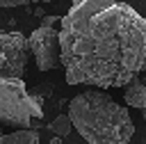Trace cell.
<instances>
[{
    "mask_svg": "<svg viewBox=\"0 0 146 144\" xmlns=\"http://www.w3.org/2000/svg\"><path fill=\"white\" fill-rule=\"evenodd\" d=\"M57 37L68 85L125 87L146 69V18L128 2L78 0Z\"/></svg>",
    "mask_w": 146,
    "mask_h": 144,
    "instance_id": "6da1fadb",
    "label": "cell"
},
{
    "mask_svg": "<svg viewBox=\"0 0 146 144\" xmlns=\"http://www.w3.org/2000/svg\"><path fill=\"white\" fill-rule=\"evenodd\" d=\"M68 119L87 144H128L135 135L128 107L96 89L73 96L68 103Z\"/></svg>",
    "mask_w": 146,
    "mask_h": 144,
    "instance_id": "7a4b0ae2",
    "label": "cell"
},
{
    "mask_svg": "<svg viewBox=\"0 0 146 144\" xmlns=\"http://www.w3.org/2000/svg\"><path fill=\"white\" fill-rule=\"evenodd\" d=\"M43 105L39 94L27 91L23 80L0 78V123L14 126L18 130H34L41 123Z\"/></svg>",
    "mask_w": 146,
    "mask_h": 144,
    "instance_id": "3957f363",
    "label": "cell"
},
{
    "mask_svg": "<svg viewBox=\"0 0 146 144\" xmlns=\"http://www.w3.org/2000/svg\"><path fill=\"white\" fill-rule=\"evenodd\" d=\"M27 37L21 32H0V78L23 80L27 66Z\"/></svg>",
    "mask_w": 146,
    "mask_h": 144,
    "instance_id": "277c9868",
    "label": "cell"
},
{
    "mask_svg": "<svg viewBox=\"0 0 146 144\" xmlns=\"http://www.w3.org/2000/svg\"><path fill=\"white\" fill-rule=\"evenodd\" d=\"M27 48L34 55L39 71H52L59 64V37L52 27H36L27 37Z\"/></svg>",
    "mask_w": 146,
    "mask_h": 144,
    "instance_id": "5b68a950",
    "label": "cell"
},
{
    "mask_svg": "<svg viewBox=\"0 0 146 144\" xmlns=\"http://www.w3.org/2000/svg\"><path fill=\"white\" fill-rule=\"evenodd\" d=\"M123 98L125 105L137 107V110H146V80L144 78H135L123 87Z\"/></svg>",
    "mask_w": 146,
    "mask_h": 144,
    "instance_id": "8992f818",
    "label": "cell"
},
{
    "mask_svg": "<svg viewBox=\"0 0 146 144\" xmlns=\"http://www.w3.org/2000/svg\"><path fill=\"white\" fill-rule=\"evenodd\" d=\"M0 144H41L36 130H14L9 135H2Z\"/></svg>",
    "mask_w": 146,
    "mask_h": 144,
    "instance_id": "52a82bcc",
    "label": "cell"
},
{
    "mask_svg": "<svg viewBox=\"0 0 146 144\" xmlns=\"http://www.w3.org/2000/svg\"><path fill=\"white\" fill-rule=\"evenodd\" d=\"M48 128L55 133V137H59V139H62V137H66V135L71 133V128H73V126H71L68 114H57V117L48 123Z\"/></svg>",
    "mask_w": 146,
    "mask_h": 144,
    "instance_id": "ba28073f",
    "label": "cell"
},
{
    "mask_svg": "<svg viewBox=\"0 0 146 144\" xmlns=\"http://www.w3.org/2000/svg\"><path fill=\"white\" fill-rule=\"evenodd\" d=\"M57 23H62L59 16H43V18H41V27H52V25H57Z\"/></svg>",
    "mask_w": 146,
    "mask_h": 144,
    "instance_id": "9c48e42d",
    "label": "cell"
},
{
    "mask_svg": "<svg viewBox=\"0 0 146 144\" xmlns=\"http://www.w3.org/2000/svg\"><path fill=\"white\" fill-rule=\"evenodd\" d=\"M27 0H0V7H23Z\"/></svg>",
    "mask_w": 146,
    "mask_h": 144,
    "instance_id": "30bf717a",
    "label": "cell"
},
{
    "mask_svg": "<svg viewBox=\"0 0 146 144\" xmlns=\"http://www.w3.org/2000/svg\"><path fill=\"white\" fill-rule=\"evenodd\" d=\"M34 14H36V16H41V18L46 16V14H43V7H34Z\"/></svg>",
    "mask_w": 146,
    "mask_h": 144,
    "instance_id": "8fae6325",
    "label": "cell"
},
{
    "mask_svg": "<svg viewBox=\"0 0 146 144\" xmlns=\"http://www.w3.org/2000/svg\"><path fill=\"white\" fill-rule=\"evenodd\" d=\"M50 144H64V142H62L59 137H52V139H50Z\"/></svg>",
    "mask_w": 146,
    "mask_h": 144,
    "instance_id": "7c38bea8",
    "label": "cell"
},
{
    "mask_svg": "<svg viewBox=\"0 0 146 144\" xmlns=\"http://www.w3.org/2000/svg\"><path fill=\"white\" fill-rule=\"evenodd\" d=\"M141 117H144V121H146V110H141Z\"/></svg>",
    "mask_w": 146,
    "mask_h": 144,
    "instance_id": "4fadbf2b",
    "label": "cell"
},
{
    "mask_svg": "<svg viewBox=\"0 0 146 144\" xmlns=\"http://www.w3.org/2000/svg\"><path fill=\"white\" fill-rule=\"evenodd\" d=\"M2 135H5V133H2V123H0V139H2Z\"/></svg>",
    "mask_w": 146,
    "mask_h": 144,
    "instance_id": "5bb4252c",
    "label": "cell"
}]
</instances>
